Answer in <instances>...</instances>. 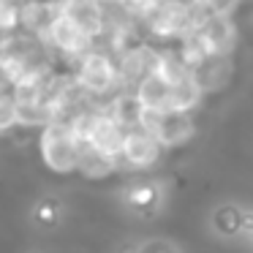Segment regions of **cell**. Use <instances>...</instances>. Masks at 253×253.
Listing matches in <instances>:
<instances>
[{
    "label": "cell",
    "mask_w": 253,
    "mask_h": 253,
    "mask_svg": "<svg viewBox=\"0 0 253 253\" xmlns=\"http://www.w3.org/2000/svg\"><path fill=\"white\" fill-rule=\"evenodd\" d=\"M161 153H164V144L158 142V136L153 131H147V128L136 126L126 131L120 164L131 166V169H150V166L158 164Z\"/></svg>",
    "instance_id": "obj_7"
},
{
    "label": "cell",
    "mask_w": 253,
    "mask_h": 253,
    "mask_svg": "<svg viewBox=\"0 0 253 253\" xmlns=\"http://www.w3.org/2000/svg\"><path fill=\"white\" fill-rule=\"evenodd\" d=\"M71 77L95 104L115 98L123 90L115 52H109L106 46H98V44L90 52H84L79 60L71 63Z\"/></svg>",
    "instance_id": "obj_2"
},
{
    "label": "cell",
    "mask_w": 253,
    "mask_h": 253,
    "mask_svg": "<svg viewBox=\"0 0 253 253\" xmlns=\"http://www.w3.org/2000/svg\"><path fill=\"white\" fill-rule=\"evenodd\" d=\"M60 14H66L74 25L84 30L93 41L109 33V11L101 0H57Z\"/></svg>",
    "instance_id": "obj_6"
},
{
    "label": "cell",
    "mask_w": 253,
    "mask_h": 253,
    "mask_svg": "<svg viewBox=\"0 0 253 253\" xmlns=\"http://www.w3.org/2000/svg\"><path fill=\"white\" fill-rule=\"evenodd\" d=\"M117 164H120L117 158H109V155H104V153H95V150H90L87 144H84L82 153H79L77 171L84 174L87 180H104V177H109L112 171L117 169Z\"/></svg>",
    "instance_id": "obj_14"
},
{
    "label": "cell",
    "mask_w": 253,
    "mask_h": 253,
    "mask_svg": "<svg viewBox=\"0 0 253 253\" xmlns=\"http://www.w3.org/2000/svg\"><path fill=\"white\" fill-rule=\"evenodd\" d=\"M41 68H55V55L44 44V39L19 30L0 44V82L8 90L19 79H25L33 71H41Z\"/></svg>",
    "instance_id": "obj_1"
},
{
    "label": "cell",
    "mask_w": 253,
    "mask_h": 253,
    "mask_svg": "<svg viewBox=\"0 0 253 253\" xmlns=\"http://www.w3.org/2000/svg\"><path fill=\"white\" fill-rule=\"evenodd\" d=\"M155 77H161L169 87H174V84L191 79L193 71L185 66V60L180 57V52H177L174 46H161L158 63H155Z\"/></svg>",
    "instance_id": "obj_12"
},
{
    "label": "cell",
    "mask_w": 253,
    "mask_h": 253,
    "mask_svg": "<svg viewBox=\"0 0 253 253\" xmlns=\"http://www.w3.org/2000/svg\"><path fill=\"white\" fill-rule=\"evenodd\" d=\"M19 128V104L11 90H0V133Z\"/></svg>",
    "instance_id": "obj_15"
},
{
    "label": "cell",
    "mask_w": 253,
    "mask_h": 253,
    "mask_svg": "<svg viewBox=\"0 0 253 253\" xmlns=\"http://www.w3.org/2000/svg\"><path fill=\"white\" fill-rule=\"evenodd\" d=\"M82 147H84V142L79 139V133L71 128L68 120H55L39 133L41 161L46 164V169L57 171V174H71V171H77Z\"/></svg>",
    "instance_id": "obj_3"
},
{
    "label": "cell",
    "mask_w": 253,
    "mask_h": 253,
    "mask_svg": "<svg viewBox=\"0 0 253 253\" xmlns=\"http://www.w3.org/2000/svg\"><path fill=\"white\" fill-rule=\"evenodd\" d=\"M60 14L57 0H19V28L22 33L44 39L52 19Z\"/></svg>",
    "instance_id": "obj_9"
},
{
    "label": "cell",
    "mask_w": 253,
    "mask_h": 253,
    "mask_svg": "<svg viewBox=\"0 0 253 253\" xmlns=\"http://www.w3.org/2000/svg\"><path fill=\"white\" fill-rule=\"evenodd\" d=\"M131 93H133V98L139 101L142 109H147V112H169L171 87L161 77H155V74L144 77L142 82L131 90Z\"/></svg>",
    "instance_id": "obj_10"
},
{
    "label": "cell",
    "mask_w": 253,
    "mask_h": 253,
    "mask_svg": "<svg viewBox=\"0 0 253 253\" xmlns=\"http://www.w3.org/2000/svg\"><path fill=\"white\" fill-rule=\"evenodd\" d=\"M109 6H117L123 14H128L133 22H139V19H144L155 6H158V0H112Z\"/></svg>",
    "instance_id": "obj_16"
},
{
    "label": "cell",
    "mask_w": 253,
    "mask_h": 253,
    "mask_svg": "<svg viewBox=\"0 0 253 253\" xmlns=\"http://www.w3.org/2000/svg\"><path fill=\"white\" fill-rule=\"evenodd\" d=\"M44 44L49 46V52L55 57H60V60H66V63H74V60H79L84 52L93 49L95 41L90 39L79 25H74L66 14H57L44 33Z\"/></svg>",
    "instance_id": "obj_4"
},
{
    "label": "cell",
    "mask_w": 253,
    "mask_h": 253,
    "mask_svg": "<svg viewBox=\"0 0 253 253\" xmlns=\"http://www.w3.org/2000/svg\"><path fill=\"white\" fill-rule=\"evenodd\" d=\"M207 17H234L242 0H196Z\"/></svg>",
    "instance_id": "obj_17"
},
{
    "label": "cell",
    "mask_w": 253,
    "mask_h": 253,
    "mask_svg": "<svg viewBox=\"0 0 253 253\" xmlns=\"http://www.w3.org/2000/svg\"><path fill=\"white\" fill-rule=\"evenodd\" d=\"M161 46H155L153 41H133L123 52H117V71H120L123 90H133L144 77L155 74V63H158Z\"/></svg>",
    "instance_id": "obj_5"
},
{
    "label": "cell",
    "mask_w": 253,
    "mask_h": 253,
    "mask_svg": "<svg viewBox=\"0 0 253 253\" xmlns=\"http://www.w3.org/2000/svg\"><path fill=\"white\" fill-rule=\"evenodd\" d=\"M196 33L210 57H229L237 44V28L231 17H207Z\"/></svg>",
    "instance_id": "obj_8"
},
{
    "label": "cell",
    "mask_w": 253,
    "mask_h": 253,
    "mask_svg": "<svg viewBox=\"0 0 253 253\" xmlns=\"http://www.w3.org/2000/svg\"><path fill=\"white\" fill-rule=\"evenodd\" d=\"M204 90L196 79H185V82L174 84L171 87V101H169V112H177V115H193V112L202 106L204 101Z\"/></svg>",
    "instance_id": "obj_13"
},
{
    "label": "cell",
    "mask_w": 253,
    "mask_h": 253,
    "mask_svg": "<svg viewBox=\"0 0 253 253\" xmlns=\"http://www.w3.org/2000/svg\"><path fill=\"white\" fill-rule=\"evenodd\" d=\"M193 79L202 84L204 93H215V90L226 87V82L231 79V55L229 57H207L193 71Z\"/></svg>",
    "instance_id": "obj_11"
}]
</instances>
